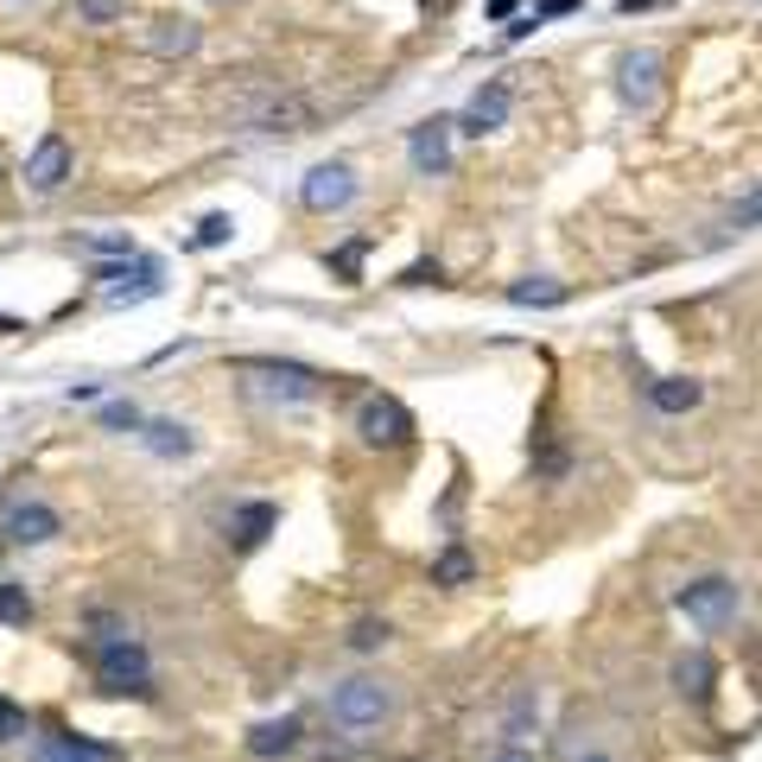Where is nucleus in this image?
Segmentation results:
<instances>
[{"instance_id": "obj_1", "label": "nucleus", "mask_w": 762, "mask_h": 762, "mask_svg": "<svg viewBox=\"0 0 762 762\" xmlns=\"http://www.w3.org/2000/svg\"><path fill=\"white\" fill-rule=\"evenodd\" d=\"M235 375H242V395L261 407H312L325 395V375L312 363H287V356H242Z\"/></svg>"}, {"instance_id": "obj_2", "label": "nucleus", "mask_w": 762, "mask_h": 762, "mask_svg": "<svg viewBox=\"0 0 762 762\" xmlns=\"http://www.w3.org/2000/svg\"><path fill=\"white\" fill-rule=\"evenodd\" d=\"M96 687L109 699H153V654L128 629L96 636Z\"/></svg>"}, {"instance_id": "obj_3", "label": "nucleus", "mask_w": 762, "mask_h": 762, "mask_svg": "<svg viewBox=\"0 0 762 762\" xmlns=\"http://www.w3.org/2000/svg\"><path fill=\"white\" fill-rule=\"evenodd\" d=\"M395 718V687L388 680H343V687L330 692V725L343 730V737H368V730H382Z\"/></svg>"}, {"instance_id": "obj_4", "label": "nucleus", "mask_w": 762, "mask_h": 762, "mask_svg": "<svg viewBox=\"0 0 762 762\" xmlns=\"http://www.w3.org/2000/svg\"><path fill=\"white\" fill-rule=\"evenodd\" d=\"M680 617L699 622L705 636H718V629H730V617H737V604H743V591H737V579H725V572H712V579H692L680 584Z\"/></svg>"}, {"instance_id": "obj_5", "label": "nucleus", "mask_w": 762, "mask_h": 762, "mask_svg": "<svg viewBox=\"0 0 762 762\" xmlns=\"http://www.w3.org/2000/svg\"><path fill=\"white\" fill-rule=\"evenodd\" d=\"M356 191H363L356 166L325 159V166H312V172L299 179V204H305L312 217H337V210H350V204H356Z\"/></svg>"}, {"instance_id": "obj_6", "label": "nucleus", "mask_w": 762, "mask_h": 762, "mask_svg": "<svg viewBox=\"0 0 762 762\" xmlns=\"http://www.w3.org/2000/svg\"><path fill=\"white\" fill-rule=\"evenodd\" d=\"M356 438H363L368 451H395V445L413 438V413L395 395H363V407H356Z\"/></svg>"}, {"instance_id": "obj_7", "label": "nucleus", "mask_w": 762, "mask_h": 762, "mask_svg": "<svg viewBox=\"0 0 762 762\" xmlns=\"http://www.w3.org/2000/svg\"><path fill=\"white\" fill-rule=\"evenodd\" d=\"M661 51H622V64H617V96H622V109H636V114H649L654 102H661Z\"/></svg>"}, {"instance_id": "obj_8", "label": "nucleus", "mask_w": 762, "mask_h": 762, "mask_svg": "<svg viewBox=\"0 0 762 762\" xmlns=\"http://www.w3.org/2000/svg\"><path fill=\"white\" fill-rule=\"evenodd\" d=\"M58 534H64V515L45 496H20L7 508V528H0V541H13V546H51Z\"/></svg>"}, {"instance_id": "obj_9", "label": "nucleus", "mask_w": 762, "mask_h": 762, "mask_svg": "<svg viewBox=\"0 0 762 762\" xmlns=\"http://www.w3.org/2000/svg\"><path fill=\"white\" fill-rule=\"evenodd\" d=\"M71 166H76L71 141H64L58 128H51V134H38V146L26 153V191H33V197H58L64 179H71Z\"/></svg>"}, {"instance_id": "obj_10", "label": "nucleus", "mask_w": 762, "mask_h": 762, "mask_svg": "<svg viewBox=\"0 0 762 762\" xmlns=\"http://www.w3.org/2000/svg\"><path fill=\"white\" fill-rule=\"evenodd\" d=\"M96 280H102V299H109V305H141V299H159V292H166V280H159V261H141V254H134V267H96Z\"/></svg>"}, {"instance_id": "obj_11", "label": "nucleus", "mask_w": 762, "mask_h": 762, "mask_svg": "<svg viewBox=\"0 0 762 762\" xmlns=\"http://www.w3.org/2000/svg\"><path fill=\"white\" fill-rule=\"evenodd\" d=\"M407 159H413L420 179H445V172H451V121H445V114L420 121V128L407 134Z\"/></svg>"}, {"instance_id": "obj_12", "label": "nucleus", "mask_w": 762, "mask_h": 762, "mask_svg": "<svg viewBox=\"0 0 762 762\" xmlns=\"http://www.w3.org/2000/svg\"><path fill=\"white\" fill-rule=\"evenodd\" d=\"M508 102H515V96H508V83H503V76H489V83L471 96V109L458 114L451 128H458V134H471V141H483V134H496V128L508 121Z\"/></svg>"}, {"instance_id": "obj_13", "label": "nucleus", "mask_w": 762, "mask_h": 762, "mask_svg": "<svg viewBox=\"0 0 762 762\" xmlns=\"http://www.w3.org/2000/svg\"><path fill=\"white\" fill-rule=\"evenodd\" d=\"M305 743V725L292 718V712H280V718H261V725L249 730V757L254 762H280V757H292Z\"/></svg>"}, {"instance_id": "obj_14", "label": "nucleus", "mask_w": 762, "mask_h": 762, "mask_svg": "<svg viewBox=\"0 0 762 762\" xmlns=\"http://www.w3.org/2000/svg\"><path fill=\"white\" fill-rule=\"evenodd\" d=\"M204 45V26L197 20H153V33H146V51L153 58H191Z\"/></svg>"}, {"instance_id": "obj_15", "label": "nucleus", "mask_w": 762, "mask_h": 762, "mask_svg": "<svg viewBox=\"0 0 762 762\" xmlns=\"http://www.w3.org/2000/svg\"><path fill=\"white\" fill-rule=\"evenodd\" d=\"M699 400H705L699 375H654L649 382V407H661V413H692Z\"/></svg>"}, {"instance_id": "obj_16", "label": "nucleus", "mask_w": 762, "mask_h": 762, "mask_svg": "<svg viewBox=\"0 0 762 762\" xmlns=\"http://www.w3.org/2000/svg\"><path fill=\"white\" fill-rule=\"evenodd\" d=\"M141 445L153 451V458H191V451H197V433H191L184 420H146Z\"/></svg>"}, {"instance_id": "obj_17", "label": "nucleus", "mask_w": 762, "mask_h": 762, "mask_svg": "<svg viewBox=\"0 0 762 762\" xmlns=\"http://www.w3.org/2000/svg\"><path fill=\"white\" fill-rule=\"evenodd\" d=\"M51 757L58 762H121V750L102 743V737H83V730H51Z\"/></svg>"}, {"instance_id": "obj_18", "label": "nucleus", "mask_w": 762, "mask_h": 762, "mask_svg": "<svg viewBox=\"0 0 762 762\" xmlns=\"http://www.w3.org/2000/svg\"><path fill=\"white\" fill-rule=\"evenodd\" d=\"M712 680H718V674H712V654H680V661H674V687H680V699H692V705H705V699H712Z\"/></svg>"}, {"instance_id": "obj_19", "label": "nucleus", "mask_w": 762, "mask_h": 762, "mask_svg": "<svg viewBox=\"0 0 762 762\" xmlns=\"http://www.w3.org/2000/svg\"><path fill=\"white\" fill-rule=\"evenodd\" d=\"M274 528H280V508L274 503H242L235 508V521H229V534H235L242 546H261Z\"/></svg>"}, {"instance_id": "obj_20", "label": "nucleus", "mask_w": 762, "mask_h": 762, "mask_svg": "<svg viewBox=\"0 0 762 762\" xmlns=\"http://www.w3.org/2000/svg\"><path fill=\"white\" fill-rule=\"evenodd\" d=\"M508 305H521V312H553V305H566V287L546 280V274H534V280H515V287H508Z\"/></svg>"}, {"instance_id": "obj_21", "label": "nucleus", "mask_w": 762, "mask_h": 762, "mask_svg": "<svg viewBox=\"0 0 762 762\" xmlns=\"http://www.w3.org/2000/svg\"><path fill=\"white\" fill-rule=\"evenodd\" d=\"M471 553H464V546H445V553H438L433 559V584H445V591H458V584H471Z\"/></svg>"}, {"instance_id": "obj_22", "label": "nucleus", "mask_w": 762, "mask_h": 762, "mask_svg": "<svg viewBox=\"0 0 762 762\" xmlns=\"http://www.w3.org/2000/svg\"><path fill=\"white\" fill-rule=\"evenodd\" d=\"M388 642H395L388 617H356V622H350V649H356V654H375V649H388Z\"/></svg>"}, {"instance_id": "obj_23", "label": "nucleus", "mask_w": 762, "mask_h": 762, "mask_svg": "<svg viewBox=\"0 0 762 762\" xmlns=\"http://www.w3.org/2000/svg\"><path fill=\"white\" fill-rule=\"evenodd\" d=\"M0 622H13V629H26V622H33V591H26V584L0 579Z\"/></svg>"}, {"instance_id": "obj_24", "label": "nucleus", "mask_w": 762, "mask_h": 762, "mask_svg": "<svg viewBox=\"0 0 762 762\" xmlns=\"http://www.w3.org/2000/svg\"><path fill=\"white\" fill-rule=\"evenodd\" d=\"M363 254H368V235H356V242H343V249L330 254V274H337L343 287H356V280H363Z\"/></svg>"}, {"instance_id": "obj_25", "label": "nucleus", "mask_w": 762, "mask_h": 762, "mask_svg": "<svg viewBox=\"0 0 762 762\" xmlns=\"http://www.w3.org/2000/svg\"><path fill=\"white\" fill-rule=\"evenodd\" d=\"M89 254H114V261H134V235H114V229H83L76 235Z\"/></svg>"}, {"instance_id": "obj_26", "label": "nucleus", "mask_w": 762, "mask_h": 762, "mask_svg": "<svg viewBox=\"0 0 762 762\" xmlns=\"http://www.w3.org/2000/svg\"><path fill=\"white\" fill-rule=\"evenodd\" d=\"M76 20L83 26H114V20H128V0H76Z\"/></svg>"}, {"instance_id": "obj_27", "label": "nucleus", "mask_w": 762, "mask_h": 762, "mask_svg": "<svg viewBox=\"0 0 762 762\" xmlns=\"http://www.w3.org/2000/svg\"><path fill=\"white\" fill-rule=\"evenodd\" d=\"M146 420H141V407L134 400H109L102 407V433H141Z\"/></svg>"}, {"instance_id": "obj_28", "label": "nucleus", "mask_w": 762, "mask_h": 762, "mask_svg": "<svg viewBox=\"0 0 762 762\" xmlns=\"http://www.w3.org/2000/svg\"><path fill=\"white\" fill-rule=\"evenodd\" d=\"M229 235H235V222L222 217V210H210V217L197 222V235H191V242H197V249H222Z\"/></svg>"}, {"instance_id": "obj_29", "label": "nucleus", "mask_w": 762, "mask_h": 762, "mask_svg": "<svg viewBox=\"0 0 762 762\" xmlns=\"http://www.w3.org/2000/svg\"><path fill=\"white\" fill-rule=\"evenodd\" d=\"M33 730V718H26V705H13V699H0V743H20Z\"/></svg>"}, {"instance_id": "obj_30", "label": "nucleus", "mask_w": 762, "mask_h": 762, "mask_svg": "<svg viewBox=\"0 0 762 762\" xmlns=\"http://www.w3.org/2000/svg\"><path fill=\"white\" fill-rule=\"evenodd\" d=\"M762 222V184L743 197V204H730V229H757Z\"/></svg>"}, {"instance_id": "obj_31", "label": "nucleus", "mask_w": 762, "mask_h": 762, "mask_svg": "<svg viewBox=\"0 0 762 762\" xmlns=\"http://www.w3.org/2000/svg\"><path fill=\"white\" fill-rule=\"evenodd\" d=\"M438 280H445V267H438V261H413V267L400 274V287H438Z\"/></svg>"}, {"instance_id": "obj_32", "label": "nucleus", "mask_w": 762, "mask_h": 762, "mask_svg": "<svg viewBox=\"0 0 762 762\" xmlns=\"http://www.w3.org/2000/svg\"><path fill=\"white\" fill-rule=\"evenodd\" d=\"M483 762H541V757H534V750H521V743H496Z\"/></svg>"}, {"instance_id": "obj_33", "label": "nucleus", "mask_w": 762, "mask_h": 762, "mask_svg": "<svg viewBox=\"0 0 762 762\" xmlns=\"http://www.w3.org/2000/svg\"><path fill=\"white\" fill-rule=\"evenodd\" d=\"M566 13H579V0H541L534 7V20H566Z\"/></svg>"}, {"instance_id": "obj_34", "label": "nucleus", "mask_w": 762, "mask_h": 762, "mask_svg": "<svg viewBox=\"0 0 762 762\" xmlns=\"http://www.w3.org/2000/svg\"><path fill=\"white\" fill-rule=\"evenodd\" d=\"M642 7H654V0H617V13H642Z\"/></svg>"}, {"instance_id": "obj_35", "label": "nucleus", "mask_w": 762, "mask_h": 762, "mask_svg": "<svg viewBox=\"0 0 762 762\" xmlns=\"http://www.w3.org/2000/svg\"><path fill=\"white\" fill-rule=\"evenodd\" d=\"M572 762H610V757H604V750H584V757H572Z\"/></svg>"}, {"instance_id": "obj_36", "label": "nucleus", "mask_w": 762, "mask_h": 762, "mask_svg": "<svg viewBox=\"0 0 762 762\" xmlns=\"http://www.w3.org/2000/svg\"><path fill=\"white\" fill-rule=\"evenodd\" d=\"M45 762H58V757H45Z\"/></svg>"}]
</instances>
